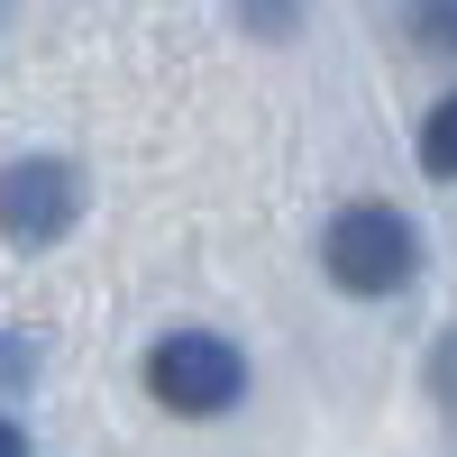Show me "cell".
<instances>
[{
  "label": "cell",
  "mask_w": 457,
  "mask_h": 457,
  "mask_svg": "<svg viewBox=\"0 0 457 457\" xmlns=\"http://www.w3.org/2000/svg\"><path fill=\"white\" fill-rule=\"evenodd\" d=\"M320 265H329V284L338 293H357V302H385L411 284V265H421V238H411V220L394 202H348L329 220V238H320Z\"/></svg>",
  "instance_id": "1"
},
{
  "label": "cell",
  "mask_w": 457,
  "mask_h": 457,
  "mask_svg": "<svg viewBox=\"0 0 457 457\" xmlns=\"http://www.w3.org/2000/svg\"><path fill=\"white\" fill-rule=\"evenodd\" d=\"M146 394H156L174 421H220V411L247 394V357L228 348L220 329H165L156 348H146Z\"/></svg>",
  "instance_id": "2"
},
{
  "label": "cell",
  "mask_w": 457,
  "mask_h": 457,
  "mask_svg": "<svg viewBox=\"0 0 457 457\" xmlns=\"http://www.w3.org/2000/svg\"><path fill=\"white\" fill-rule=\"evenodd\" d=\"M83 220V174L64 156H19L0 165V238L10 247H55Z\"/></svg>",
  "instance_id": "3"
},
{
  "label": "cell",
  "mask_w": 457,
  "mask_h": 457,
  "mask_svg": "<svg viewBox=\"0 0 457 457\" xmlns=\"http://www.w3.org/2000/svg\"><path fill=\"white\" fill-rule=\"evenodd\" d=\"M421 174H439V183H457V92L421 120Z\"/></svg>",
  "instance_id": "4"
},
{
  "label": "cell",
  "mask_w": 457,
  "mask_h": 457,
  "mask_svg": "<svg viewBox=\"0 0 457 457\" xmlns=\"http://www.w3.org/2000/svg\"><path fill=\"white\" fill-rule=\"evenodd\" d=\"M403 19L430 55H457V0H403Z\"/></svg>",
  "instance_id": "5"
},
{
  "label": "cell",
  "mask_w": 457,
  "mask_h": 457,
  "mask_svg": "<svg viewBox=\"0 0 457 457\" xmlns=\"http://www.w3.org/2000/svg\"><path fill=\"white\" fill-rule=\"evenodd\" d=\"M238 19H247V37H293L302 0H238Z\"/></svg>",
  "instance_id": "6"
},
{
  "label": "cell",
  "mask_w": 457,
  "mask_h": 457,
  "mask_svg": "<svg viewBox=\"0 0 457 457\" xmlns=\"http://www.w3.org/2000/svg\"><path fill=\"white\" fill-rule=\"evenodd\" d=\"M28 375H37V348H28L19 329H0V394H19Z\"/></svg>",
  "instance_id": "7"
},
{
  "label": "cell",
  "mask_w": 457,
  "mask_h": 457,
  "mask_svg": "<svg viewBox=\"0 0 457 457\" xmlns=\"http://www.w3.org/2000/svg\"><path fill=\"white\" fill-rule=\"evenodd\" d=\"M430 385H439V394H457V338L439 348V366H430Z\"/></svg>",
  "instance_id": "8"
},
{
  "label": "cell",
  "mask_w": 457,
  "mask_h": 457,
  "mask_svg": "<svg viewBox=\"0 0 457 457\" xmlns=\"http://www.w3.org/2000/svg\"><path fill=\"white\" fill-rule=\"evenodd\" d=\"M0 457H28V430L10 421V411H0Z\"/></svg>",
  "instance_id": "9"
},
{
  "label": "cell",
  "mask_w": 457,
  "mask_h": 457,
  "mask_svg": "<svg viewBox=\"0 0 457 457\" xmlns=\"http://www.w3.org/2000/svg\"><path fill=\"white\" fill-rule=\"evenodd\" d=\"M0 19H10V0H0Z\"/></svg>",
  "instance_id": "10"
}]
</instances>
